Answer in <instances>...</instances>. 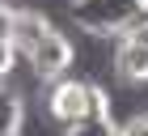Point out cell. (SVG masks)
I'll list each match as a JSON object with an SVG mask.
<instances>
[{"label":"cell","mask_w":148,"mask_h":136,"mask_svg":"<svg viewBox=\"0 0 148 136\" xmlns=\"http://www.w3.org/2000/svg\"><path fill=\"white\" fill-rule=\"evenodd\" d=\"M55 30V26H51V17H47L42 9H30V4H21V9L13 13V34H9V43L17 47V56H30V51H34L38 43H42L47 34Z\"/></svg>","instance_id":"obj_4"},{"label":"cell","mask_w":148,"mask_h":136,"mask_svg":"<svg viewBox=\"0 0 148 136\" xmlns=\"http://www.w3.org/2000/svg\"><path fill=\"white\" fill-rule=\"evenodd\" d=\"M123 136H148V115H136L123 124Z\"/></svg>","instance_id":"obj_11"},{"label":"cell","mask_w":148,"mask_h":136,"mask_svg":"<svg viewBox=\"0 0 148 136\" xmlns=\"http://www.w3.org/2000/svg\"><path fill=\"white\" fill-rule=\"evenodd\" d=\"M89 102H93V81H80V77H59V81H47L42 90V115L51 119L55 128H76L85 115H89Z\"/></svg>","instance_id":"obj_2"},{"label":"cell","mask_w":148,"mask_h":136,"mask_svg":"<svg viewBox=\"0 0 148 136\" xmlns=\"http://www.w3.org/2000/svg\"><path fill=\"white\" fill-rule=\"evenodd\" d=\"M72 60H76V51H72V38H64V30H51L42 38V43L25 56V64H30V72H34V81H59V77H68L72 72Z\"/></svg>","instance_id":"obj_3"},{"label":"cell","mask_w":148,"mask_h":136,"mask_svg":"<svg viewBox=\"0 0 148 136\" xmlns=\"http://www.w3.org/2000/svg\"><path fill=\"white\" fill-rule=\"evenodd\" d=\"M64 136H123V124L106 111V115H89V119H80V124L68 128Z\"/></svg>","instance_id":"obj_7"},{"label":"cell","mask_w":148,"mask_h":136,"mask_svg":"<svg viewBox=\"0 0 148 136\" xmlns=\"http://www.w3.org/2000/svg\"><path fill=\"white\" fill-rule=\"evenodd\" d=\"M123 38H127V43H140V47H148V13H144V17H140V22H136L131 30L123 34Z\"/></svg>","instance_id":"obj_10"},{"label":"cell","mask_w":148,"mask_h":136,"mask_svg":"<svg viewBox=\"0 0 148 136\" xmlns=\"http://www.w3.org/2000/svg\"><path fill=\"white\" fill-rule=\"evenodd\" d=\"M114 72L123 85H148V47L127 43V38H114V56H110Z\"/></svg>","instance_id":"obj_5"},{"label":"cell","mask_w":148,"mask_h":136,"mask_svg":"<svg viewBox=\"0 0 148 136\" xmlns=\"http://www.w3.org/2000/svg\"><path fill=\"white\" fill-rule=\"evenodd\" d=\"M25 98L13 85H0V136H21V124H25Z\"/></svg>","instance_id":"obj_6"},{"label":"cell","mask_w":148,"mask_h":136,"mask_svg":"<svg viewBox=\"0 0 148 136\" xmlns=\"http://www.w3.org/2000/svg\"><path fill=\"white\" fill-rule=\"evenodd\" d=\"M148 13V0H68V22L89 38H123Z\"/></svg>","instance_id":"obj_1"},{"label":"cell","mask_w":148,"mask_h":136,"mask_svg":"<svg viewBox=\"0 0 148 136\" xmlns=\"http://www.w3.org/2000/svg\"><path fill=\"white\" fill-rule=\"evenodd\" d=\"M13 13H17V4L0 0V43H9V34H13Z\"/></svg>","instance_id":"obj_9"},{"label":"cell","mask_w":148,"mask_h":136,"mask_svg":"<svg viewBox=\"0 0 148 136\" xmlns=\"http://www.w3.org/2000/svg\"><path fill=\"white\" fill-rule=\"evenodd\" d=\"M17 60H21V56H17V47H13V43H0V85H9Z\"/></svg>","instance_id":"obj_8"}]
</instances>
